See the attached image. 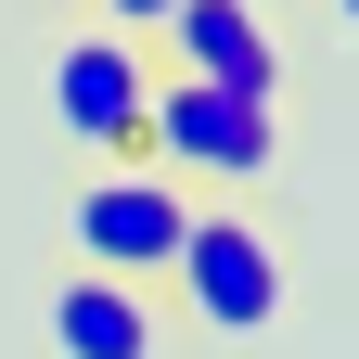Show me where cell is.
Returning a JSON list of instances; mask_svg holds the SVG:
<instances>
[{
	"label": "cell",
	"mask_w": 359,
	"mask_h": 359,
	"mask_svg": "<svg viewBox=\"0 0 359 359\" xmlns=\"http://www.w3.org/2000/svg\"><path fill=\"white\" fill-rule=\"evenodd\" d=\"M142 167H167L180 193H193V180H218V193H257V180L283 167V103H244V90H205V77H167V65H154Z\"/></svg>",
	"instance_id": "1"
},
{
	"label": "cell",
	"mask_w": 359,
	"mask_h": 359,
	"mask_svg": "<svg viewBox=\"0 0 359 359\" xmlns=\"http://www.w3.org/2000/svg\"><path fill=\"white\" fill-rule=\"evenodd\" d=\"M167 295H180V321L205 346H257L283 321V244H269L244 205H193V231L167 257Z\"/></svg>",
	"instance_id": "2"
},
{
	"label": "cell",
	"mask_w": 359,
	"mask_h": 359,
	"mask_svg": "<svg viewBox=\"0 0 359 359\" xmlns=\"http://www.w3.org/2000/svg\"><path fill=\"white\" fill-rule=\"evenodd\" d=\"M142 116H154V65L128 26H77L52 39V128L90 142L103 167H142Z\"/></svg>",
	"instance_id": "3"
},
{
	"label": "cell",
	"mask_w": 359,
	"mask_h": 359,
	"mask_svg": "<svg viewBox=\"0 0 359 359\" xmlns=\"http://www.w3.org/2000/svg\"><path fill=\"white\" fill-rule=\"evenodd\" d=\"M180 231H193V193H180L167 167H103L65 205V244H77V269H103V283H167Z\"/></svg>",
	"instance_id": "4"
},
{
	"label": "cell",
	"mask_w": 359,
	"mask_h": 359,
	"mask_svg": "<svg viewBox=\"0 0 359 359\" xmlns=\"http://www.w3.org/2000/svg\"><path fill=\"white\" fill-rule=\"evenodd\" d=\"M154 39H167V77H205V90H244V103H283V39H269L257 0H180Z\"/></svg>",
	"instance_id": "5"
},
{
	"label": "cell",
	"mask_w": 359,
	"mask_h": 359,
	"mask_svg": "<svg viewBox=\"0 0 359 359\" xmlns=\"http://www.w3.org/2000/svg\"><path fill=\"white\" fill-rule=\"evenodd\" d=\"M39 321H52V359H167L154 283H103V269H65Z\"/></svg>",
	"instance_id": "6"
},
{
	"label": "cell",
	"mask_w": 359,
	"mask_h": 359,
	"mask_svg": "<svg viewBox=\"0 0 359 359\" xmlns=\"http://www.w3.org/2000/svg\"><path fill=\"white\" fill-rule=\"evenodd\" d=\"M103 13H116V26H167L180 0H103Z\"/></svg>",
	"instance_id": "7"
},
{
	"label": "cell",
	"mask_w": 359,
	"mask_h": 359,
	"mask_svg": "<svg viewBox=\"0 0 359 359\" xmlns=\"http://www.w3.org/2000/svg\"><path fill=\"white\" fill-rule=\"evenodd\" d=\"M334 13H346V26H359V0H334Z\"/></svg>",
	"instance_id": "8"
}]
</instances>
